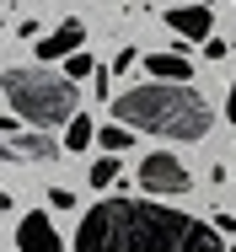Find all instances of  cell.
<instances>
[{"instance_id": "obj_1", "label": "cell", "mask_w": 236, "mask_h": 252, "mask_svg": "<svg viewBox=\"0 0 236 252\" xmlns=\"http://www.w3.org/2000/svg\"><path fill=\"white\" fill-rule=\"evenodd\" d=\"M75 252H226L220 231L150 199H102L86 209Z\"/></svg>"}, {"instance_id": "obj_2", "label": "cell", "mask_w": 236, "mask_h": 252, "mask_svg": "<svg viewBox=\"0 0 236 252\" xmlns=\"http://www.w3.org/2000/svg\"><path fill=\"white\" fill-rule=\"evenodd\" d=\"M118 124L145 129V134H161V140H204L215 113L209 102L193 92L188 81H150V86H129L113 97Z\"/></svg>"}, {"instance_id": "obj_3", "label": "cell", "mask_w": 236, "mask_h": 252, "mask_svg": "<svg viewBox=\"0 0 236 252\" xmlns=\"http://www.w3.org/2000/svg\"><path fill=\"white\" fill-rule=\"evenodd\" d=\"M0 86H5L11 113L27 129H59V124H70L81 113V92H75L81 81L54 75V70H5Z\"/></svg>"}, {"instance_id": "obj_4", "label": "cell", "mask_w": 236, "mask_h": 252, "mask_svg": "<svg viewBox=\"0 0 236 252\" xmlns=\"http://www.w3.org/2000/svg\"><path fill=\"white\" fill-rule=\"evenodd\" d=\"M0 134H5V151L16 161H54L59 156V140L48 129H22L16 113H0Z\"/></svg>"}, {"instance_id": "obj_5", "label": "cell", "mask_w": 236, "mask_h": 252, "mask_svg": "<svg viewBox=\"0 0 236 252\" xmlns=\"http://www.w3.org/2000/svg\"><path fill=\"white\" fill-rule=\"evenodd\" d=\"M188 166L177 161L172 151H156V156H145L140 161V188L145 193H167V199H177V193H188Z\"/></svg>"}, {"instance_id": "obj_6", "label": "cell", "mask_w": 236, "mask_h": 252, "mask_svg": "<svg viewBox=\"0 0 236 252\" xmlns=\"http://www.w3.org/2000/svg\"><path fill=\"white\" fill-rule=\"evenodd\" d=\"M81 43H86V22H75V16H65L54 32H43L38 38V59H70V54H81Z\"/></svg>"}, {"instance_id": "obj_7", "label": "cell", "mask_w": 236, "mask_h": 252, "mask_svg": "<svg viewBox=\"0 0 236 252\" xmlns=\"http://www.w3.org/2000/svg\"><path fill=\"white\" fill-rule=\"evenodd\" d=\"M16 247L22 252H65V242H59L54 220L38 209V215H22V220H16Z\"/></svg>"}, {"instance_id": "obj_8", "label": "cell", "mask_w": 236, "mask_h": 252, "mask_svg": "<svg viewBox=\"0 0 236 252\" xmlns=\"http://www.w3.org/2000/svg\"><path fill=\"white\" fill-rule=\"evenodd\" d=\"M167 27H177L188 43H209V38H215V32H209V27H215V16H209V5H204V0H199V5H172V11H167Z\"/></svg>"}, {"instance_id": "obj_9", "label": "cell", "mask_w": 236, "mask_h": 252, "mask_svg": "<svg viewBox=\"0 0 236 252\" xmlns=\"http://www.w3.org/2000/svg\"><path fill=\"white\" fill-rule=\"evenodd\" d=\"M145 70H150L156 81H188L193 75L188 54H145Z\"/></svg>"}, {"instance_id": "obj_10", "label": "cell", "mask_w": 236, "mask_h": 252, "mask_svg": "<svg viewBox=\"0 0 236 252\" xmlns=\"http://www.w3.org/2000/svg\"><path fill=\"white\" fill-rule=\"evenodd\" d=\"M92 140H97V124L86 118V113H75V118L65 124V151H86Z\"/></svg>"}, {"instance_id": "obj_11", "label": "cell", "mask_w": 236, "mask_h": 252, "mask_svg": "<svg viewBox=\"0 0 236 252\" xmlns=\"http://www.w3.org/2000/svg\"><path fill=\"white\" fill-rule=\"evenodd\" d=\"M129 140H135V129H129V124H107V129L97 134V145H102L107 156H124V151H129Z\"/></svg>"}, {"instance_id": "obj_12", "label": "cell", "mask_w": 236, "mask_h": 252, "mask_svg": "<svg viewBox=\"0 0 236 252\" xmlns=\"http://www.w3.org/2000/svg\"><path fill=\"white\" fill-rule=\"evenodd\" d=\"M118 183V156H97L92 161V188H113Z\"/></svg>"}, {"instance_id": "obj_13", "label": "cell", "mask_w": 236, "mask_h": 252, "mask_svg": "<svg viewBox=\"0 0 236 252\" xmlns=\"http://www.w3.org/2000/svg\"><path fill=\"white\" fill-rule=\"evenodd\" d=\"M86 70H97L92 54H70V59H65V75H70V81H86Z\"/></svg>"}, {"instance_id": "obj_14", "label": "cell", "mask_w": 236, "mask_h": 252, "mask_svg": "<svg viewBox=\"0 0 236 252\" xmlns=\"http://www.w3.org/2000/svg\"><path fill=\"white\" fill-rule=\"evenodd\" d=\"M48 204H54V209H75V193H70V188H48Z\"/></svg>"}, {"instance_id": "obj_15", "label": "cell", "mask_w": 236, "mask_h": 252, "mask_svg": "<svg viewBox=\"0 0 236 252\" xmlns=\"http://www.w3.org/2000/svg\"><path fill=\"white\" fill-rule=\"evenodd\" d=\"M226 118L236 124V81H231V97H226Z\"/></svg>"}, {"instance_id": "obj_16", "label": "cell", "mask_w": 236, "mask_h": 252, "mask_svg": "<svg viewBox=\"0 0 236 252\" xmlns=\"http://www.w3.org/2000/svg\"><path fill=\"white\" fill-rule=\"evenodd\" d=\"M204 5H209V0H204Z\"/></svg>"}]
</instances>
